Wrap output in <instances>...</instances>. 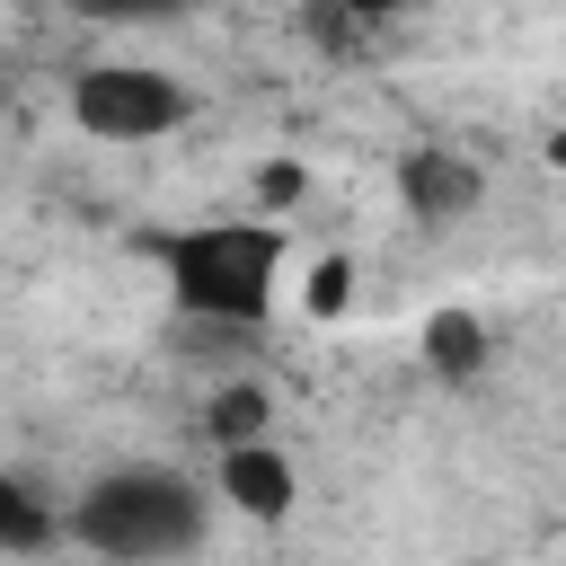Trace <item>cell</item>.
Wrapping results in <instances>:
<instances>
[{
    "label": "cell",
    "mask_w": 566,
    "mask_h": 566,
    "mask_svg": "<svg viewBox=\"0 0 566 566\" xmlns=\"http://www.w3.org/2000/svg\"><path fill=\"white\" fill-rule=\"evenodd\" d=\"M133 256L159 265L168 310L195 327H265L292 283V230L265 212H203V221L133 230Z\"/></svg>",
    "instance_id": "1"
},
{
    "label": "cell",
    "mask_w": 566,
    "mask_h": 566,
    "mask_svg": "<svg viewBox=\"0 0 566 566\" xmlns=\"http://www.w3.org/2000/svg\"><path fill=\"white\" fill-rule=\"evenodd\" d=\"M203 522H212V495L186 469H159V460L88 478L71 495V513H62V531L106 566H168V557H186L203 539Z\"/></svg>",
    "instance_id": "2"
},
{
    "label": "cell",
    "mask_w": 566,
    "mask_h": 566,
    "mask_svg": "<svg viewBox=\"0 0 566 566\" xmlns=\"http://www.w3.org/2000/svg\"><path fill=\"white\" fill-rule=\"evenodd\" d=\"M195 115V88L177 71H150V62H88L71 80V124L88 142H159Z\"/></svg>",
    "instance_id": "3"
},
{
    "label": "cell",
    "mask_w": 566,
    "mask_h": 566,
    "mask_svg": "<svg viewBox=\"0 0 566 566\" xmlns=\"http://www.w3.org/2000/svg\"><path fill=\"white\" fill-rule=\"evenodd\" d=\"M478 195H486V177H478V159L469 150H451V142H416L407 159H398V203L416 212V221H469L478 212Z\"/></svg>",
    "instance_id": "4"
},
{
    "label": "cell",
    "mask_w": 566,
    "mask_h": 566,
    "mask_svg": "<svg viewBox=\"0 0 566 566\" xmlns=\"http://www.w3.org/2000/svg\"><path fill=\"white\" fill-rule=\"evenodd\" d=\"M212 495H221L239 522H283V513L301 504V469L283 460L274 433H265V442H230L221 469H212Z\"/></svg>",
    "instance_id": "5"
},
{
    "label": "cell",
    "mask_w": 566,
    "mask_h": 566,
    "mask_svg": "<svg viewBox=\"0 0 566 566\" xmlns=\"http://www.w3.org/2000/svg\"><path fill=\"white\" fill-rule=\"evenodd\" d=\"M416 354H424V371L433 380H478L486 371V354H495V336H486V318L478 310H424V336H416Z\"/></svg>",
    "instance_id": "6"
},
{
    "label": "cell",
    "mask_w": 566,
    "mask_h": 566,
    "mask_svg": "<svg viewBox=\"0 0 566 566\" xmlns=\"http://www.w3.org/2000/svg\"><path fill=\"white\" fill-rule=\"evenodd\" d=\"M265 424H274V398L256 389V380H221L212 398H203V433L230 451V442H265Z\"/></svg>",
    "instance_id": "7"
},
{
    "label": "cell",
    "mask_w": 566,
    "mask_h": 566,
    "mask_svg": "<svg viewBox=\"0 0 566 566\" xmlns=\"http://www.w3.org/2000/svg\"><path fill=\"white\" fill-rule=\"evenodd\" d=\"M44 539H62V513H53V504H35L18 478H0V548H9V557H27V548H44Z\"/></svg>",
    "instance_id": "8"
},
{
    "label": "cell",
    "mask_w": 566,
    "mask_h": 566,
    "mask_svg": "<svg viewBox=\"0 0 566 566\" xmlns=\"http://www.w3.org/2000/svg\"><path fill=\"white\" fill-rule=\"evenodd\" d=\"M195 0H71V18L88 27H177Z\"/></svg>",
    "instance_id": "9"
},
{
    "label": "cell",
    "mask_w": 566,
    "mask_h": 566,
    "mask_svg": "<svg viewBox=\"0 0 566 566\" xmlns=\"http://www.w3.org/2000/svg\"><path fill=\"white\" fill-rule=\"evenodd\" d=\"M318 318H345V301H354V256H318L310 265V292H301Z\"/></svg>",
    "instance_id": "10"
},
{
    "label": "cell",
    "mask_w": 566,
    "mask_h": 566,
    "mask_svg": "<svg viewBox=\"0 0 566 566\" xmlns=\"http://www.w3.org/2000/svg\"><path fill=\"white\" fill-rule=\"evenodd\" d=\"M301 186H310V177H301V159H265V168H256V212H265V221H283V203H301Z\"/></svg>",
    "instance_id": "11"
},
{
    "label": "cell",
    "mask_w": 566,
    "mask_h": 566,
    "mask_svg": "<svg viewBox=\"0 0 566 566\" xmlns=\"http://www.w3.org/2000/svg\"><path fill=\"white\" fill-rule=\"evenodd\" d=\"M345 18H398V9H424V0H336Z\"/></svg>",
    "instance_id": "12"
}]
</instances>
